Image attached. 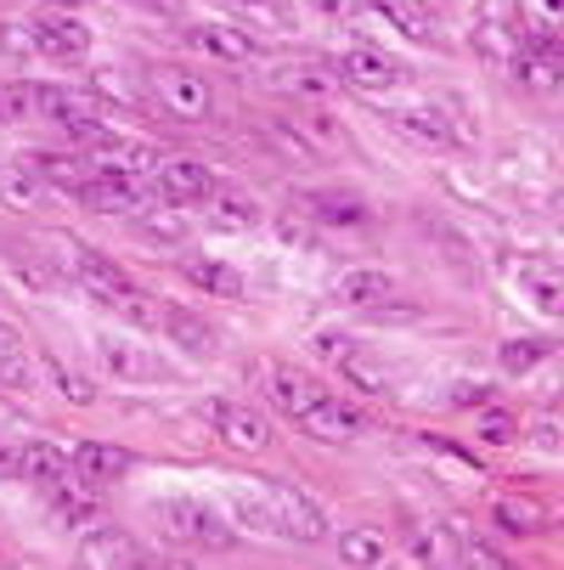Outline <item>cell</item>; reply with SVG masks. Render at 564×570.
Segmentation results:
<instances>
[{
  "mask_svg": "<svg viewBox=\"0 0 564 570\" xmlns=\"http://www.w3.org/2000/svg\"><path fill=\"white\" fill-rule=\"evenodd\" d=\"M152 181H158V204H204L215 193V170L192 153H176V158H158L152 165Z\"/></svg>",
  "mask_w": 564,
  "mask_h": 570,
  "instance_id": "277c9868",
  "label": "cell"
},
{
  "mask_svg": "<svg viewBox=\"0 0 564 570\" xmlns=\"http://www.w3.org/2000/svg\"><path fill=\"white\" fill-rule=\"evenodd\" d=\"M79 559H86V564H141L147 553L125 537V531H86V548H79Z\"/></svg>",
  "mask_w": 564,
  "mask_h": 570,
  "instance_id": "4316f807",
  "label": "cell"
},
{
  "mask_svg": "<svg viewBox=\"0 0 564 570\" xmlns=\"http://www.w3.org/2000/svg\"><path fill=\"white\" fill-rule=\"evenodd\" d=\"M34 114V86L23 79H0V125H23Z\"/></svg>",
  "mask_w": 564,
  "mask_h": 570,
  "instance_id": "8d00e7d4",
  "label": "cell"
},
{
  "mask_svg": "<svg viewBox=\"0 0 564 570\" xmlns=\"http://www.w3.org/2000/svg\"><path fill=\"white\" fill-rule=\"evenodd\" d=\"M395 277L389 272H373V266H356V272H345L339 283H334V299L339 305H356V311H384L389 299H395Z\"/></svg>",
  "mask_w": 564,
  "mask_h": 570,
  "instance_id": "e0dca14e",
  "label": "cell"
},
{
  "mask_svg": "<svg viewBox=\"0 0 564 570\" xmlns=\"http://www.w3.org/2000/svg\"><path fill=\"white\" fill-rule=\"evenodd\" d=\"M294 424H299L310 441H328V446H345V441H356V435L367 430V419L356 413V406L339 401V395H328V390H321L305 413H294Z\"/></svg>",
  "mask_w": 564,
  "mask_h": 570,
  "instance_id": "8992f818",
  "label": "cell"
},
{
  "mask_svg": "<svg viewBox=\"0 0 564 570\" xmlns=\"http://www.w3.org/2000/svg\"><path fill=\"white\" fill-rule=\"evenodd\" d=\"M34 114L40 119H51L57 130H68V136H97V108H91V97L86 91H68V86H34Z\"/></svg>",
  "mask_w": 564,
  "mask_h": 570,
  "instance_id": "9c48e42d",
  "label": "cell"
},
{
  "mask_svg": "<svg viewBox=\"0 0 564 570\" xmlns=\"http://www.w3.org/2000/svg\"><path fill=\"white\" fill-rule=\"evenodd\" d=\"M373 12H378L395 35H407V40H418V46L435 40V18H429L424 7H413V0H373Z\"/></svg>",
  "mask_w": 564,
  "mask_h": 570,
  "instance_id": "484cf974",
  "label": "cell"
},
{
  "mask_svg": "<svg viewBox=\"0 0 564 570\" xmlns=\"http://www.w3.org/2000/svg\"><path fill=\"white\" fill-rule=\"evenodd\" d=\"M136 232H141L147 243H165V249L187 243V220L176 215V204H152L147 215H136Z\"/></svg>",
  "mask_w": 564,
  "mask_h": 570,
  "instance_id": "4dcf8cb0",
  "label": "cell"
},
{
  "mask_svg": "<svg viewBox=\"0 0 564 570\" xmlns=\"http://www.w3.org/2000/svg\"><path fill=\"white\" fill-rule=\"evenodd\" d=\"M520 288L531 294L542 316H564V277L553 261H520Z\"/></svg>",
  "mask_w": 564,
  "mask_h": 570,
  "instance_id": "44dd1931",
  "label": "cell"
},
{
  "mask_svg": "<svg viewBox=\"0 0 564 570\" xmlns=\"http://www.w3.org/2000/svg\"><path fill=\"white\" fill-rule=\"evenodd\" d=\"M29 40H34V51H40V57H51V62H86V51H91V29L79 23L68 7H62V12L34 18Z\"/></svg>",
  "mask_w": 564,
  "mask_h": 570,
  "instance_id": "52a82bcc",
  "label": "cell"
},
{
  "mask_svg": "<svg viewBox=\"0 0 564 570\" xmlns=\"http://www.w3.org/2000/svg\"><path fill=\"white\" fill-rule=\"evenodd\" d=\"M237 18L249 29H266V35H299V12L294 0H231Z\"/></svg>",
  "mask_w": 564,
  "mask_h": 570,
  "instance_id": "d4e9b609",
  "label": "cell"
},
{
  "mask_svg": "<svg viewBox=\"0 0 564 570\" xmlns=\"http://www.w3.org/2000/svg\"><path fill=\"white\" fill-rule=\"evenodd\" d=\"M7 469L23 474V480H34V485H62L68 469H73V458H68V446H57V441H23Z\"/></svg>",
  "mask_w": 564,
  "mask_h": 570,
  "instance_id": "2e32d148",
  "label": "cell"
},
{
  "mask_svg": "<svg viewBox=\"0 0 564 570\" xmlns=\"http://www.w3.org/2000/svg\"><path fill=\"white\" fill-rule=\"evenodd\" d=\"M305 215L316 226H362L367 220V204L356 193H334V187H321V193H305Z\"/></svg>",
  "mask_w": 564,
  "mask_h": 570,
  "instance_id": "7402d4cb",
  "label": "cell"
},
{
  "mask_svg": "<svg viewBox=\"0 0 564 570\" xmlns=\"http://www.w3.org/2000/svg\"><path fill=\"white\" fill-rule=\"evenodd\" d=\"M12 351H18V334H12V328H7V322H0V362H7V356H12Z\"/></svg>",
  "mask_w": 564,
  "mask_h": 570,
  "instance_id": "bcb514c9",
  "label": "cell"
},
{
  "mask_svg": "<svg viewBox=\"0 0 564 570\" xmlns=\"http://www.w3.org/2000/svg\"><path fill=\"white\" fill-rule=\"evenodd\" d=\"M46 373H51V384H57L62 401H73V406H91V401H97V384H91L86 373H73L68 362H51Z\"/></svg>",
  "mask_w": 564,
  "mask_h": 570,
  "instance_id": "f35d334b",
  "label": "cell"
},
{
  "mask_svg": "<svg viewBox=\"0 0 564 570\" xmlns=\"http://www.w3.org/2000/svg\"><path fill=\"white\" fill-rule=\"evenodd\" d=\"M474 51L486 57L492 68H514V57H520V12L508 7V0H486V7H479Z\"/></svg>",
  "mask_w": 564,
  "mask_h": 570,
  "instance_id": "5b68a950",
  "label": "cell"
},
{
  "mask_svg": "<svg viewBox=\"0 0 564 570\" xmlns=\"http://www.w3.org/2000/svg\"><path fill=\"white\" fill-rule=\"evenodd\" d=\"M187 46H192V51H204V57H215V62H249V57L260 51L249 29H237V23H215V18H198V23L187 29Z\"/></svg>",
  "mask_w": 564,
  "mask_h": 570,
  "instance_id": "4fadbf2b",
  "label": "cell"
},
{
  "mask_svg": "<svg viewBox=\"0 0 564 570\" xmlns=\"http://www.w3.org/2000/svg\"><path fill=\"white\" fill-rule=\"evenodd\" d=\"M158 328H165V334H170V345H176V351H187L192 362H209V356L220 351V328H215V322H204L198 311H187V305H165Z\"/></svg>",
  "mask_w": 564,
  "mask_h": 570,
  "instance_id": "7c38bea8",
  "label": "cell"
},
{
  "mask_svg": "<svg viewBox=\"0 0 564 570\" xmlns=\"http://www.w3.org/2000/svg\"><path fill=\"white\" fill-rule=\"evenodd\" d=\"M57 7H79V0H57Z\"/></svg>",
  "mask_w": 564,
  "mask_h": 570,
  "instance_id": "7dc6e473",
  "label": "cell"
},
{
  "mask_svg": "<svg viewBox=\"0 0 564 570\" xmlns=\"http://www.w3.org/2000/svg\"><path fill=\"white\" fill-rule=\"evenodd\" d=\"M152 525L165 542H181V548H226L231 542L226 520L204 498H165L152 509Z\"/></svg>",
  "mask_w": 564,
  "mask_h": 570,
  "instance_id": "6da1fadb",
  "label": "cell"
},
{
  "mask_svg": "<svg viewBox=\"0 0 564 570\" xmlns=\"http://www.w3.org/2000/svg\"><path fill=\"white\" fill-rule=\"evenodd\" d=\"M152 91L158 102H165L176 119H209L215 114V91H209V79L181 68V62H158L152 68Z\"/></svg>",
  "mask_w": 564,
  "mask_h": 570,
  "instance_id": "3957f363",
  "label": "cell"
},
{
  "mask_svg": "<svg viewBox=\"0 0 564 570\" xmlns=\"http://www.w3.org/2000/svg\"><path fill=\"white\" fill-rule=\"evenodd\" d=\"M310 7H316L321 18H356V12H362V0H310Z\"/></svg>",
  "mask_w": 564,
  "mask_h": 570,
  "instance_id": "ee69618b",
  "label": "cell"
},
{
  "mask_svg": "<svg viewBox=\"0 0 564 570\" xmlns=\"http://www.w3.org/2000/svg\"><path fill=\"white\" fill-rule=\"evenodd\" d=\"M79 198L102 215H136L141 209V193H136V176H108V170H91L79 181Z\"/></svg>",
  "mask_w": 564,
  "mask_h": 570,
  "instance_id": "ac0fdd59",
  "label": "cell"
},
{
  "mask_svg": "<svg viewBox=\"0 0 564 570\" xmlns=\"http://www.w3.org/2000/svg\"><path fill=\"white\" fill-rule=\"evenodd\" d=\"M209 204H215V220H220V226H231V232H249V226H260V204H255V198H237V193H209Z\"/></svg>",
  "mask_w": 564,
  "mask_h": 570,
  "instance_id": "836d02e7",
  "label": "cell"
},
{
  "mask_svg": "<svg viewBox=\"0 0 564 570\" xmlns=\"http://www.w3.org/2000/svg\"><path fill=\"white\" fill-rule=\"evenodd\" d=\"M452 537H457V559H463V564H479V570H503V564H508V553H497L492 542H479L463 520H452Z\"/></svg>",
  "mask_w": 564,
  "mask_h": 570,
  "instance_id": "e575fe53",
  "label": "cell"
},
{
  "mask_svg": "<svg viewBox=\"0 0 564 570\" xmlns=\"http://www.w3.org/2000/svg\"><path fill=\"white\" fill-rule=\"evenodd\" d=\"M97 356H102V367H108L113 379H130V384H141V379H165L158 356H147L136 340H113V334H102V340H97Z\"/></svg>",
  "mask_w": 564,
  "mask_h": 570,
  "instance_id": "d6986e66",
  "label": "cell"
},
{
  "mask_svg": "<svg viewBox=\"0 0 564 570\" xmlns=\"http://www.w3.org/2000/svg\"><path fill=\"white\" fill-rule=\"evenodd\" d=\"M407 559H413V564H435V537H424V531H418V537H413V548H407Z\"/></svg>",
  "mask_w": 564,
  "mask_h": 570,
  "instance_id": "f6af8a7d",
  "label": "cell"
},
{
  "mask_svg": "<svg viewBox=\"0 0 564 570\" xmlns=\"http://www.w3.org/2000/svg\"><path fill=\"white\" fill-rule=\"evenodd\" d=\"M310 345H316V356H328V362H339L345 351H356V345H350V334H316Z\"/></svg>",
  "mask_w": 564,
  "mask_h": 570,
  "instance_id": "7bdbcfd3",
  "label": "cell"
},
{
  "mask_svg": "<svg viewBox=\"0 0 564 570\" xmlns=\"http://www.w3.org/2000/svg\"><path fill=\"white\" fill-rule=\"evenodd\" d=\"M339 559L345 564H384L389 559V537L378 525H356V531L339 537Z\"/></svg>",
  "mask_w": 564,
  "mask_h": 570,
  "instance_id": "f546056e",
  "label": "cell"
},
{
  "mask_svg": "<svg viewBox=\"0 0 564 570\" xmlns=\"http://www.w3.org/2000/svg\"><path fill=\"white\" fill-rule=\"evenodd\" d=\"M316 395H321V384H316L305 367H288V362H277V367H271V401L283 406L288 419H294V413H305V406H310Z\"/></svg>",
  "mask_w": 564,
  "mask_h": 570,
  "instance_id": "cb8c5ba5",
  "label": "cell"
},
{
  "mask_svg": "<svg viewBox=\"0 0 564 570\" xmlns=\"http://www.w3.org/2000/svg\"><path fill=\"white\" fill-rule=\"evenodd\" d=\"M226 514L237 531L249 537H277V509H271V485H226Z\"/></svg>",
  "mask_w": 564,
  "mask_h": 570,
  "instance_id": "5bb4252c",
  "label": "cell"
},
{
  "mask_svg": "<svg viewBox=\"0 0 564 570\" xmlns=\"http://www.w3.org/2000/svg\"><path fill=\"white\" fill-rule=\"evenodd\" d=\"M34 379H40V373H34V362H29L23 345H18L7 362H0V384H7V390H34Z\"/></svg>",
  "mask_w": 564,
  "mask_h": 570,
  "instance_id": "60d3db41",
  "label": "cell"
},
{
  "mask_svg": "<svg viewBox=\"0 0 564 570\" xmlns=\"http://www.w3.org/2000/svg\"><path fill=\"white\" fill-rule=\"evenodd\" d=\"M187 277H192L204 294H220V299H237V294H244V277H237L226 261H187Z\"/></svg>",
  "mask_w": 564,
  "mask_h": 570,
  "instance_id": "1f68e13d",
  "label": "cell"
},
{
  "mask_svg": "<svg viewBox=\"0 0 564 570\" xmlns=\"http://www.w3.org/2000/svg\"><path fill=\"white\" fill-rule=\"evenodd\" d=\"M339 373H345L356 390H367V395H389V390H395V384H389V373H384V367H373L362 351H345V356H339Z\"/></svg>",
  "mask_w": 564,
  "mask_h": 570,
  "instance_id": "d590c367",
  "label": "cell"
},
{
  "mask_svg": "<svg viewBox=\"0 0 564 570\" xmlns=\"http://www.w3.org/2000/svg\"><path fill=\"white\" fill-rule=\"evenodd\" d=\"M125 322H136V328H158V316H165V299H152V294H141V288H125V294H113L108 299Z\"/></svg>",
  "mask_w": 564,
  "mask_h": 570,
  "instance_id": "d6a6232c",
  "label": "cell"
},
{
  "mask_svg": "<svg viewBox=\"0 0 564 570\" xmlns=\"http://www.w3.org/2000/svg\"><path fill=\"white\" fill-rule=\"evenodd\" d=\"M215 435L231 452H266L271 446V419L249 401H215Z\"/></svg>",
  "mask_w": 564,
  "mask_h": 570,
  "instance_id": "ba28073f",
  "label": "cell"
},
{
  "mask_svg": "<svg viewBox=\"0 0 564 570\" xmlns=\"http://www.w3.org/2000/svg\"><path fill=\"white\" fill-rule=\"evenodd\" d=\"M407 79H413L407 62H400V57H384V51H373V46H356V51L339 57V86L367 91V97H389V91L407 86Z\"/></svg>",
  "mask_w": 564,
  "mask_h": 570,
  "instance_id": "7a4b0ae2",
  "label": "cell"
},
{
  "mask_svg": "<svg viewBox=\"0 0 564 570\" xmlns=\"http://www.w3.org/2000/svg\"><path fill=\"white\" fill-rule=\"evenodd\" d=\"M86 165L108 170V176H147L158 165V153L147 141H130V136H91L86 141Z\"/></svg>",
  "mask_w": 564,
  "mask_h": 570,
  "instance_id": "30bf717a",
  "label": "cell"
},
{
  "mask_svg": "<svg viewBox=\"0 0 564 570\" xmlns=\"http://www.w3.org/2000/svg\"><path fill=\"white\" fill-rule=\"evenodd\" d=\"M57 514H62V525H68V531H86V525H97V520H102V509H97V498H91V492H57Z\"/></svg>",
  "mask_w": 564,
  "mask_h": 570,
  "instance_id": "74e56055",
  "label": "cell"
},
{
  "mask_svg": "<svg viewBox=\"0 0 564 570\" xmlns=\"http://www.w3.org/2000/svg\"><path fill=\"white\" fill-rule=\"evenodd\" d=\"M73 474L91 485V492H102V485L125 480L130 474V452L125 446H108V441H79L73 446Z\"/></svg>",
  "mask_w": 564,
  "mask_h": 570,
  "instance_id": "9a60e30c",
  "label": "cell"
},
{
  "mask_svg": "<svg viewBox=\"0 0 564 570\" xmlns=\"http://www.w3.org/2000/svg\"><path fill=\"white\" fill-rule=\"evenodd\" d=\"M277 91H294V97H334V91H339V73L316 68V62H299V68H283V73H277Z\"/></svg>",
  "mask_w": 564,
  "mask_h": 570,
  "instance_id": "83f0119b",
  "label": "cell"
},
{
  "mask_svg": "<svg viewBox=\"0 0 564 570\" xmlns=\"http://www.w3.org/2000/svg\"><path fill=\"white\" fill-rule=\"evenodd\" d=\"M271 509H277V537H288V542H321L328 537V514H321L305 492H294V485H271Z\"/></svg>",
  "mask_w": 564,
  "mask_h": 570,
  "instance_id": "8fae6325",
  "label": "cell"
},
{
  "mask_svg": "<svg viewBox=\"0 0 564 570\" xmlns=\"http://www.w3.org/2000/svg\"><path fill=\"white\" fill-rule=\"evenodd\" d=\"M389 125L407 130V136L424 141V147H452V141H457V130H452V119H446L441 108H395Z\"/></svg>",
  "mask_w": 564,
  "mask_h": 570,
  "instance_id": "603a6c76",
  "label": "cell"
},
{
  "mask_svg": "<svg viewBox=\"0 0 564 570\" xmlns=\"http://www.w3.org/2000/svg\"><path fill=\"white\" fill-rule=\"evenodd\" d=\"M68 255H73V277L86 283L97 299H113V294H125L130 288V277H125V266H113L108 255H97V249H86V243H68Z\"/></svg>",
  "mask_w": 564,
  "mask_h": 570,
  "instance_id": "ffe728a7",
  "label": "cell"
},
{
  "mask_svg": "<svg viewBox=\"0 0 564 570\" xmlns=\"http://www.w3.org/2000/svg\"><path fill=\"white\" fill-rule=\"evenodd\" d=\"M497 525H508V531H536V525H542V514H536V503L503 498V503H497Z\"/></svg>",
  "mask_w": 564,
  "mask_h": 570,
  "instance_id": "b9f144b4",
  "label": "cell"
},
{
  "mask_svg": "<svg viewBox=\"0 0 564 570\" xmlns=\"http://www.w3.org/2000/svg\"><path fill=\"white\" fill-rule=\"evenodd\" d=\"M474 435H479V441H492V446H508V441H520V424L503 413V406H479Z\"/></svg>",
  "mask_w": 564,
  "mask_h": 570,
  "instance_id": "ab89813d",
  "label": "cell"
},
{
  "mask_svg": "<svg viewBox=\"0 0 564 570\" xmlns=\"http://www.w3.org/2000/svg\"><path fill=\"white\" fill-rule=\"evenodd\" d=\"M542 362H553V345H547V340H531V334H525V340H508V345L497 351V367H503L508 379H525V373H536Z\"/></svg>",
  "mask_w": 564,
  "mask_h": 570,
  "instance_id": "f1b7e54d",
  "label": "cell"
}]
</instances>
